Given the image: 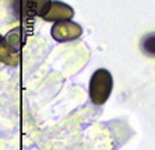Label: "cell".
I'll return each mask as SVG.
<instances>
[{"label": "cell", "mask_w": 155, "mask_h": 150, "mask_svg": "<svg viewBox=\"0 0 155 150\" xmlns=\"http://www.w3.org/2000/svg\"><path fill=\"white\" fill-rule=\"evenodd\" d=\"M52 38L58 42H67V41H74L81 37L83 28L73 21H60L54 22L51 29Z\"/></svg>", "instance_id": "2"}, {"label": "cell", "mask_w": 155, "mask_h": 150, "mask_svg": "<svg viewBox=\"0 0 155 150\" xmlns=\"http://www.w3.org/2000/svg\"><path fill=\"white\" fill-rule=\"evenodd\" d=\"M52 0H27V14L42 17L51 9Z\"/></svg>", "instance_id": "4"}, {"label": "cell", "mask_w": 155, "mask_h": 150, "mask_svg": "<svg viewBox=\"0 0 155 150\" xmlns=\"http://www.w3.org/2000/svg\"><path fill=\"white\" fill-rule=\"evenodd\" d=\"M74 15V10L70 7L69 4L63 3V2H58L54 0L52 2L51 9L48 10V13L43 15L45 21H52V22H60V21H69Z\"/></svg>", "instance_id": "3"}, {"label": "cell", "mask_w": 155, "mask_h": 150, "mask_svg": "<svg viewBox=\"0 0 155 150\" xmlns=\"http://www.w3.org/2000/svg\"><path fill=\"white\" fill-rule=\"evenodd\" d=\"M140 49L144 55L155 58V32L145 34L140 41Z\"/></svg>", "instance_id": "5"}, {"label": "cell", "mask_w": 155, "mask_h": 150, "mask_svg": "<svg viewBox=\"0 0 155 150\" xmlns=\"http://www.w3.org/2000/svg\"><path fill=\"white\" fill-rule=\"evenodd\" d=\"M0 58H2V62L8 66H17L20 62V53L11 51L10 48H7L3 44L0 46Z\"/></svg>", "instance_id": "6"}, {"label": "cell", "mask_w": 155, "mask_h": 150, "mask_svg": "<svg viewBox=\"0 0 155 150\" xmlns=\"http://www.w3.org/2000/svg\"><path fill=\"white\" fill-rule=\"evenodd\" d=\"M113 88V77L106 69L95 70L90 79V98L95 105H102L108 101Z\"/></svg>", "instance_id": "1"}]
</instances>
